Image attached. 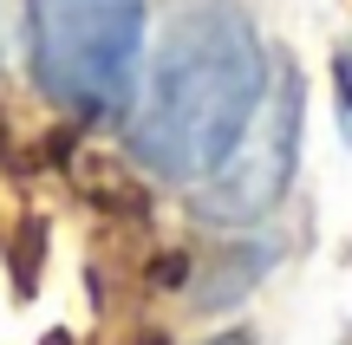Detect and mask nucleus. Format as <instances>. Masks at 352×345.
I'll return each instance as SVG.
<instances>
[{
  "mask_svg": "<svg viewBox=\"0 0 352 345\" xmlns=\"http://www.w3.org/2000/svg\"><path fill=\"white\" fill-rule=\"evenodd\" d=\"M78 182H85V195H91V202L118 209V215H144V189H138V176H131L118 156L85 150V156H78Z\"/></svg>",
  "mask_w": 352,
  "mask_h": 345,
  "instance_id": "obj_5",
  "label": "nucleus"
},
{
  "mask_svg": "<svg viewBox=\"0 0 352 345\" xmlns=\"http://www.w3.org/2000/svg\"><path fill=\"white\" fill-rule=\"evenodd\" d=\"M209 345H248V333H222V339H209Z\"/></svg>",
  "mask_w": 352,
  "mask_h": 345,
  "instance_id": "obj_7",
  "label": "nucleus"
},
{
  "mask_svg": "<svg viewBox=\"0 0 352 345\" xmlns=\"http://www.w3.org/2000/svg\"><path fill=\"white\" fill-rule=\"evenodd\" d=\"M300 72L294 65H274L267 72V98L261 111H254L248 137L228 150V163L215 169L209 182H196V195H189V209H196L202 222H215V228H241V222H261L267 209L287 195L294 182V156H300Z\"/></svg>",
  "mask_w": 352,
  "mask_h": 345,
  "instance_id": "obj_3",
  "label": "nucleus"
},
{
  "mask_svg": "<svg viewBox=\"0 0 352 345\" xmlns=\"http://www.w3.org/2000/svg\"><path fill=\"white\" fill-rule=\"evenodd\" d=\"M7 7L13 0H0V59H7Z\"/></svg>",
  "mask_w": 352,
  "mask_h": 345,
  "instance_id": "obj_6",
  "label": "nucleus"
},
{
  "mask_svg": "<svg viewBox=\"0 0 352 345\" xmlns=\"http://www.w3.org/2000/svg\"><path fill=\"white\" fill-rule=\"evenodd\" d=\"M267 72L274 59L235 0H170L131 111V156L164 182H209L248 137Z\"/></svg>",
  "mask_w": 352,
  "mask_h": 345,
  "instance_id": "obj_1",
  "label": "nucleus"
},
{
  "mask_svg": "<svg viewBox=\"0 0 352 345\" xmlns=\"http://www.w3.org/2000/svg\"><path fill=\"white\" fill-rule=\"evenodd\" d=\"M144 0H26L33 85L72 117H111L131 98Z\"/></svg>",
  "mask_w": 352,
  "mask_h": 345,
  "instance_id": "obj_2",
  "label": "nucleus"
},
{
  "mask_svg": "<svg viewBox=\"0 0 352 345\" xmlns=\"http://www.w3.org/2000/svg\"><path fill=\"white\" fill-rule=\"evenodd\" d=\"M267 267H274V241H235V248H222V254L189 267V300H196L202 313H222V307H235Z\"/></svg>",
  "mask_w": 352,
  "mask_h": 345,
  "instance_id": "obj_4",
  "label": "nucleus"
}]
</instances>
